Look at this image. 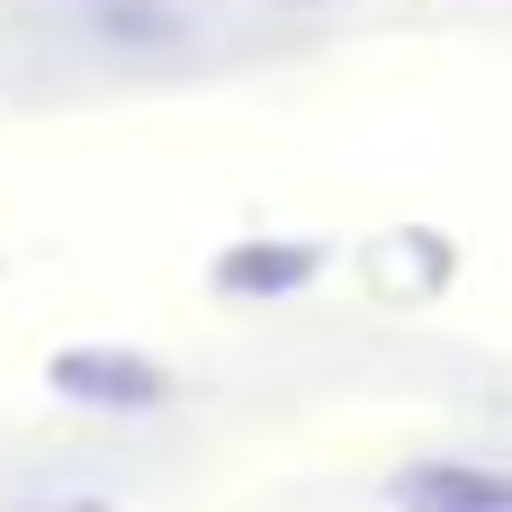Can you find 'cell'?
Wrapping results in <instances>:
<instances>
[{"instance_id": "3957f363", "label": "cell", "mask_w": 512, "mask_h": 512, "mask_svg": "<svg viewBox=\"0 0 512 512\" xmlns=\"http://www.w3.org/2000/svg\"><path fill=\"white\" fill-rule=\"evenodd\" d=\"M504 512H512V504H504Z\"/></svg>"}, {"instance_id": "6da1fadb", "label": "cell", "mask_w": 512, "mask_h": 512, "mask_svg": "<svg viewBox=\"0 0 512 512\" xmlns=\"http://www.w3.org/2000/svg\"><path fill=\"white\" fill-rule=\"evenodd\" d=\"M54 387L63 396H99V405H153L162 378L144 360H54Z\"/></svg>"}, {"instance_id": "7a4b0ae2", "label": "cell", "mask_w": 512, "mask_h": 512, "mask_svg": "<svg viewBox=\"0 0 512 512\" xmlns=\"http://www.w3.org/2000/svg\"><path fill=\"white\" fill-rule=\"evenodd\" d=\"M405 495H414V504H432V512H504V486H486V477H450V468L414 477Z\"/></svg>"}]
</instances>
